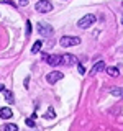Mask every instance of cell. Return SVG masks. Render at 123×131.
Listing matches in <instances>:
<instances>
[{
	"instance_id": "6da1fadb",
	"label": "cell",
	"mask_w": 123,
	"mask_h": 131,
	"mask_svg": "<svg viewBox=\"0 0 123 131\" xmlns=\"http://www.w3.org/2000/svg\"><path fill=\"white\" fill-rule=\"evenodd\" d=\"M94 23H95V15H94V13H87V15H84L79 21H77V26L82 28V30H85V28L92 26Z\"/></svg>"
},
{
	"instance_id": "7a4b0ae2",
	"label": "cell",
	"mask_w": 123,
	"mask_h": 131,
	"mask_svg": "<svg viewBox=\"0 0 123 131\" xmlns=\"http://www.w3.org/2000/svg\"><path fill=\"white\" fill-rule=\"evenodd\" d=\"M59 44L63 48L77 46V44H80V38H79V36H63V38L59 39Z\"/></svg>"
},
{
	"instance_id": "3957f363",
	"label": "cell",
	"mask_w": 123,
	"mask_h": 131,
	"mask_svg": "<svg viewBox=\"0 0 123 131\" xmlns=\"http://www.w3.org/2000/svg\"><path fill=\"white\" fill-rule=\"evenodd\" d=\"M36 12H39V13H48V12L53 10V3L48 2V0H39V2H36Z\"/></svg>"
},
{
	"instance_id": "277c9868",
	"label": "cell",
	"mask_w": 123,
	"mask_h": 131,
	"mask_svg": "<svg viewBox=\"0 0 123 131\" xmlns=\"http://www.w3.org/2000/svg\"><path fill=\"white\" fill-rule=\"evenodd\" d=\"M61 64L63 66H77V57L74 54H64V56H61Z\"/></svg>"
},
{
	"instance_id": "5b68a950",
	"label": "cell",
	"mask_w": 123,
	"mask_h": 131,
	"mask_svg": "<svg viewBox=\"0 0 123 131\" xmlns=\"http://www.w3.org/2000/svg\"><path fill=\"white\" fill-rule=\"evenodd\" d=\"M38 31H39V35H43V36H51L53 31H54V28H53L51 25H48V23H39L38 25Z\"/></svg>"
},
{
	"instance_id": "8992f818",
	"label": "cell",
	"mask_w": 123,
	"mask_h": 131,
	"mask_svg": "<svg viewBox=\"0 0 123 131\" xmlns=\"http://www.w3.org/2000/svg\"><path fill=\"white\" fill-rule=\"evenodd\" d=\"M64 77V74L63 72H59V71H53V72H49L48 75H46V80L49 82V84H56L57 80H61Z\"/></svg>"
},
{
	"instance_id": "52a82bcc",
	"label": "cell",
	"mask_w": 123,
	"mask_h": 131,
	"mask_svg": "<svg viewBox=\"0 0 123 131\" xmlns=\"http://www.w3.org/2000/svg\"><path fill=\"white\" fill-rule=\"evenodd\" d=\"M44 61L48 62V66H57V64H61V56H57V54H51V56H48V54H44Z\"/></svg>"
},
{
	"instance_id": "ba28073f",
	"label": "cell",
	"mask_w": 123,
	"mask_h": 131,
	"mask_svg": "<svg viewBox=\"0 0 123 131\" xmlns=\"http://www.w3.org/2000/svg\"><path fill=\"white\" fill-rule=\"evenodd\" d=\"M102 71H105V62L104 61H98V62H95V66L92 67V71H90V74H97V72H102Z\"/></svg>"
},
{
	"instance_id": "9c48e42d",
	"label": "cell",
	"mask_w": 123,
	"mask_h": 131,
	"mask_svg": "<svg viewBox=\"0 0 123 131\" xmlns=\"http://www.w3.org/2000/svg\"><path fill=\"white\" fill-rule=\"evenodd\" d=\"M12 115H13L12 108H8V106L0 108V118H5V120H8V118H12Z\"/></svg>"
},
{
	"instance_id": "30bf717a",
	"label": "cell",
	"mask_w": 123,
	"mask_h": 131,
	"mask_svg": "<svg viewBox=\"0 0 123 131\" xmlns=\"http://www.w3.org/2000/svg\"><path fill=\"white\" fill-rule=\"evenodd\" d=\"M110 93L113 97H123V89L121 87H112L110 89Z\"/></svg>"
},
{
	"instance_id": "8fae6325",
	"label": "cell",
	"mask_w": 123,
	"mask_h": 131,
	"mask_svg": "<svg viewBox=\"0 0 123 131\" xmlns=\"http://www.w3.org/2000/svg\"><path fill=\"white\" fill-rule=\"evenodd\" d=\"M41 46H43V41H41V39H38V41H36L35 44H33V48H31V52H33V54H36V52H39Z\"/></svg>"
},
{
	"instance_id": "7c38bea8",
	"label": "cell",
	"mask_w": 123,
	"mask_h": 131,
	"mask_svg": "<svg viewBox=\"0 0 123 131\" xmlns=\"http://www.w3.org/2000/svg\"><path fill=\"white\" fill-rule=\"evenodd\" d=\"M2 131H18V126L13 125V123H8V125L2 126Z\"/></svg>"
},
{
	"instance_id": "4fadbf2b",
	"label": "cell",
	"mask_w": 123,
	"mask_h": 131,
	"mask_svg": "<svg viewBox=\"0 0 123 131\" xmlns=\"http://www.w3.org/2000/svg\"><path fill=\"white\" fill-rule=\"evenodd\" d=\"M105 71L108 72V75H112V77H118V67H105Z\"/></svg>"
},
{
	"instance_id": "5bb4252c",
	"label": "cell",
	"mask_w": 123,
	"mask_h": 131,
	"mask_svg": "<svg viewBox=\"0 0 123 131\" xmlns=\"http://www.w3.org/2000/svg\"><path fill=\"white\" fill-rule=\"evenodd\" d=\"M44 118H46V120H53V118H56V113H54V108H53V106H49V108H48Z\"/></svg>"
},
{
	"instance_id": "9a60e30c",
	"label": "cell",
	"mask_w": 123,
	"mask_h": 131,
	"mask_svg": "<svg viewBox=\"0 0 123 131\" xmlns=\"http://www.w3.org/2000/svg\"><path fill=\"white\" fill-rule=\"evenodd\" d=\"M3 95H5V98H7V102H8V103H13V95H12V92H10V90H3Z\"/></svg>"
},
{
	"instance_id": "2e32d148",
	"label": "cell",
	"mask_w": 123,
	"mask_h": 131,
	"mask_svg": "<svg viewBox=\"0 0 123 131\" xmlns=\"http://www.w3.org/2000/svg\"><path fill=\"white\" fill-rule=\"evenodd\" d=\"M31 23H30V20H28L26 21V33H25V35H26V38H30V35H31Z\"/></svg>"
},
{
	"instance_id": "e0dca14e",
	"label": "cell",
	"mask_w": 123,
	"mask_h": 131,
	"mask_svg": "<svg viewBox=\"0 0 123 131\" xmlns=\"http://www.w3.org/2000/svg\"><path fill=\"white\" fill-rule=\"evenodd\" d=\"M25 123H26L28 126H31V128L35 126V120H33V116H31V118H26V120H25Z\"/></svg>"
},
{
	"instance_id": "ac0fdd59",
	"label": "cell",
	"mask_w": 123,
	"mask_h": 131,
	"mask_svg": "<svg viewBox=\"0 0 123 131\" xmlns=\"http://www.w3.org/2000/svg\"><path fill=\"white\" fill-rule=\"evenodd\" d=\"M77 71H79V74H85V67H84V66H79V67H77Z\"/></svg>"
},
{
	"instance_id": "d6986e66",
	"label": "cell",
	"mask_w": 123,
	"mask_h": 131,
	"mask_svg": "<svg viewBox=\"0 0 123 131\" xmlns=\"http://www.w3.org/2000/svg\"><path fill=\"white\" fill-rule=\"evenodd\" d=\"M18 5H20V7H25V5H28V0H20V2H18Z\"/></svg>"
},
{
	"instance_id": "ffe728a7",
	"label": "cell",
	"mask_w": 123,
	"mask_h": 131,
	"mask_svg": "<svg viewBox=\"0 0 123 131\" xmlns=\"http://www.w3.org/2000/svg\"><path fill=\"white\" fill-rule=\"evenodd\" d=\"M3 90H5V87H3V85L0 84V92H3Z\"/></svg>"
},
{
	"instance_id": "44dd1931",
	"label": "cell",
	"mask_w": 123,
	"mask_h": 131,
	"mask_svg": "<svg viewBox=\"0 0 123 131\" xmlns=\"http://www.w3.org/2000/svg\"><path fill=\"white\" fill-rule=\"evenodd\" d=\"M0 2H7V3H10V0H0Z\"/></svg>"
},
{
	"instance_id": "7402d4cb",
	"label": "cell",
	"mask_w": 123,
	"mask_h": 131,
	"mask_svg": "<svg viewBox=\"0 0 123 131\" xmlns=\"http://www.w3.org/2000/svg\"><path fill=\"white\" fill-rule=\"evenodd\" d=\"M121 25H123V15H121Z\"/></svg>"
},
{
	"instance_id": "603a6c76",
	"label": "cell",
	"mask_w": 123,
	"mask_h": 131,
	"mask_svg": "<svg viewBox=\"0 0 123 131\" xmlns=\"http://www.w3.org/2000/svg\"><path fill=\"white\" fill-rule=\"evenodd\" d=\"M63 2H64V0H63Z\"/></svg>"
}]
</instances>
